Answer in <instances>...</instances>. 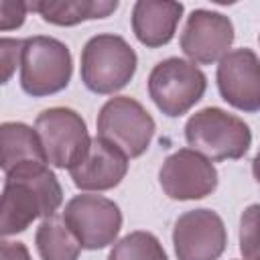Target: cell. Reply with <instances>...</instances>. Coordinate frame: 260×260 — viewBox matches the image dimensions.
<instances>
[{"label":"cell","instance_id":"4fadbf2b","mask_svg":"<svg viewBox=\"0 0 260 260\" xmlns=\"http://www.w3.org/2000/svg\"><path fill=\"white\" fill-rule=\"evenodd\" d=\"M128 173V158L102 138H91L89 150L79 165L69 169L73 185L81 191H110Z\"/></svg>","mask_w":260,"mask_h":260},{"label":"cell","instance_id":"8fae6325","mask_svg":"<svg viewBox=\"0 0 260 260\" xmlns=\"http://www.w3.org/2000/svg\"><path fill=\"white\" fill-rule=\"evenodd\" d=\"M236 32L230 16L215 10L197 8L187 16L179 47L191 63L211 65L219 63V59L230 53Z\"/></svg>","mask_w":260,"mask_h":260},{"label":"cell","instance_id":"ac0fdd59","mask_svg":"<svg viewBox=\"0 0 260 260\" xmlns=\"http://www.w3.org/2000/svg\"><path fill=\"white\" fill-rule=\"evenodd\" d=\"M108 260H169V256L154 234L136 230L114 242Z\"/></svg>","mask_w":260,"mask_h":260},{"label":"cell","instance_id":"52a82bcc","mask_svg":"<svg viewBox=\"0 0 260 260\" xmlns=\"http://www.w3.org/2000/svg\"><path fill=\"white\" fill-rule=\"evenodd\" d=\"M35 130L43 144L47 165L55 169H73L89 150L91 136L79 112L63 106L43 110L35 120Z\"/></svg>","mask_w":260,"mask_h":260},{"label":"cell","instance_id":"ffe728a7","mask_svg":"<svg viewBox=\"0 0 260 260\" xmlns=\"http://www.w3.org/2000/svg\"><path fill=\"white\" fill-rule=\"evenodd\" d=\"M20 49L22 39L0 37V85L8 83L20 65Z\"/></svg>","mask_w":260,"mask_h":260},{"label":"cell","instance_id":"7a4b0ae2","mask_svg":"<svg viewBox=\"0 0 260 260\" xmlns=\"http://www.w3.org/2000/svg\"><path fill=\"white\" fill-rule=\"evenodd\" d=\"M138 67L136 51L114 32H100L87 39L81 49V81L98 95H114L124 89Z\"/></svg>","mask_w":260,"mask_h":260},{"label":"cell","instance_id":"9a60e30c","mask_svg":"<svg viewBox=\"0 0 260 260\" xmlns=\"http://www.w3.org/2000/svg\"><path fill=\"white\" fill-rule=\"evenodd\" d=\"M28 162L47 165V156L37 130L24 122H2L0 124V171L10 173L12 169Z\"/></svg>","mask_w":260,"mask_h":260},{"label":"cell","instance_id":"e0dca14e","mask_svg":"<svg viewBox=\"0 0 260 260\" xmlns=\"http://www.w3.org/2000/svg\"><path fill=\"white\" fill-rule=\"evenodd\" d=\"M35 246L41 260H77L81 246L61 215L45 217L35 232Z\"/></svg>","mask_w":260,"mask_h":260},{"label":"cell","instance_id":"2e32d148","mask_svg":"<svg viewBox=\"0 0 260 260\" xmlns=\"http://www.w3.org/2000/svg\"><path fill=\"white\" fill-rule=\"evenodd\" d=\"M118 0H41L28 2V10L37 12L45 22L55 26H75L85 20L106 18L118 10Z\"/></svg>","mask_w":260,"mask_h":260},{"label":"cell","instance_id":"ba28073f","mask_svg":"<svg viewBox=\"0 0 260 260\" xmlns=\"http://www.w3.org/2000/svg\"><path fill=\"white\" fill-rule=\"evenodd\" d=\"M61 217L81 250H102L114 244L122 230V211L118 203L104 195L81 193L71 197Z\"/></svg>","mask_w":260,"mask_h":260},{"label":"cell","instance_id":"9c48e42d","mask_svg":"<svg viewBox=\"0 0 260 260\" xmlns=\"http://www.w3.org/2000/svg\"><path fill=\"white\" fill-rule=\"evenodd\" d=\"M228 246V230L221 215L199 207L185 211L173 225V248L179 260H219Z\"/></svg>","mask_w":260,"mask_h":260},{"label":"cell","instance_id":"5bb4252c","mask_svg":"<svg viewBox=\"0 0 260 260\" xmlns=\"http://www.w3.org/2000/svg\"><path fill=\"white\" fill-rule=\"evenodd\" d=\"M185 6L171 0H138L132 6V32L148 49L169 45L177 32Z\"/></svg>","mask_w":260,"mask_h":260},{"label":"cell","instance_id":"6da1fadb","mask_svg":"<svg viewBox=\"0 0 260 260\" xmlns=\"http://www.w3.org/2000/svg\"><path fill=\"white\" fill-rule=\"evenodd\" d=\"M63 189L45 162H28L6 173L0 191V238L26 232L35 219L57 213Z\"/></svg>","mask_w":260,"mask_h":260},{"label":"cell","instance_id":"8992f818","mask_svg":"<svg viewBox=\"0 0 260 260\" xmlns=\"http://www.w3.org/2000/svg\"><path fill=\"white\" fill-rule=\"evenodd\" d=\"M146 87L150 100L165 116L179 118L203 98L207 77L195 63L181 57H169L150 69Z\"/></svg>","mask_w":260,"mask_h":260},{"label":"cell","instance_id":"5b68a950","mask_svg":"<svg viewBox=\"0 0 260 260\" xmlns=\"http://www.w3.org/2000/svg\"><path fill=\"white\" fill-rule=\"evenodd\" d=\"M98 138L116 146L126 158L142 156L154 138V118L130 95L110 98L98 112Z\"/></svg>","mask_w":260,"mask_h":260},{"label":"cell","instance_id":"44dd1931","mask_svg":"<svg viewBox=\"0 0 260 260\" xmlns=\"http://www.w3.org/2000/svg\"><path fill=\"white\" fill-rule=\"evenodd\" d=\"M28 14V2L0 0V30H16L24 24Z\"/></svg>","mask_w":260,"mask_h":260},{"label":"cell","instance_id":"d6986e66","mask_svg":"<svg viewBox=\"0 0 260 260\" xmlns=\"http://www.w3.org/2000/svg\"><path fill=\"white\" fill-rule=\"evenodd\" d=\"M258 219V205H250L244 213H242V221H240V250L244 254V260H258L256 252V221Z\"/></svg>","mask_w":260,"mask_h":260},{"label":"cell","instance_id":"277c9868","mask_svg":"<svg viewBox=\"0 0 260 260\" xmlns=\"http://www.w3.org/2000/svg\"><path fill=\"white\" fill-rule=\"evenodd\" d=\"M73 73L69 47L45 35L22 39L20 49V87L32 98H47L63 91Z\"/></svg>","mask_w":260,"mask_h":260},{"label":"cell","instance_id":"7402d4cb","mask_svg":"<svg viewBox=\"0 0 260 260\" xmlns=\"http://www.w3.org/2000/svg\"><path fill=\"white\" fill-rule=\"evenodd\" d=\"M0 260H32V256L22 242H10L0 238Z\"/></svg>","mask_w":260,"mask_h":260},{"label":"cell","instance_id":"7c38bea8","mask_svg":"<svg viewBox=\"0 0 260 260\" xmlns=\"http://www.w3.org/2000/svg\"><path fill=\"white\" fill-rule=\"evenodd\" d=\"M217 89L232 108L256 114L260 110V61L254 49L230 51L217 65Z\"/></svg>","mask_w":260,"mask_h":260},{"label":"cell","instance_id":"30bf717a","mask_svg":"<svg viewBox=\"0 0 260 260\" xmlns=\"http://www.w3.org/2000/svg\"><path fill=\"white\" fill-rule=\"evenodd\" d=\"M217 169L211 160L191 148H179L169 154L158 171L162 193L175 201H195L217 189Z\"/></svg>","mask_w":260,"mask_h":260},{"label":"cell","instance_id":"3957f363","mask_svg":"<svg viewBox=\"0 0 260 260\" xmlns=\"http://www.w3.org/2000/svg\"><path fill=\"white\" fill-rule=\"evenodd\" d=\"M185 140L211 162L238 160L252 146V130L240 116L209 106L187 120Z\"/></svg>","mask_w":260,"mask_h":260}]
</instances>
